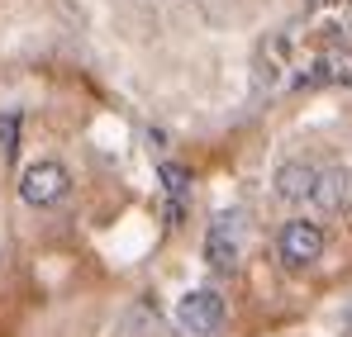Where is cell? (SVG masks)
<instances>
[{"label":"cell","instance_id":"8","mask_svg":"<svg viewBox=\"0 0 352 337\" xmlns=\"http://www.w3.org/2000/svg\"><path fill=\"white\" fill-rule=\"evenodd\" d=\"M14 138H19V114L5 110L0 114V148H5V157H14V148H19Z\"/></svg>","mask_w":352,"mask_h":337},{"label":"cell","instance_id":"6","mask_svg":"<svg viewBox=\"0 0 352 337\" xmlns=\"http://www.w3.org/2000/svg\"><path fill=\"white\" fill-rule=\"evenodd\" d=\"M314 181H319V167L314 162H286V167L276 171V195L291 200V205H305L309 190H314Z\"/></svg>","mask_w":352,"mask_h":337},{"label":"cell","instance_id":"1","mask_svg":"<svg viewBox=\"0 0 352 337\" xmlns=\"http://www.w3.org/2000/svg\"><path fill=\"white\" fill-rule=\"evenodd\" d=\"M176 328L190 337H214L224 328V299L214 290H190L176 304Z\"/></svg>","mask_w":352,"mask_h":337},{"label":"cell","instance_id":"2","mask_svg":"<svg viewBox=\"0 0 352 337\" xmlns=\"http://www.w3.org/2000/svg\"><path fill=\"white\" fill-rule=\"evenodd\" d=\"M67 185H72V176L62 162H34V167H24L19 176V200L24 205H34V209H48V205H58L62 195H67Z\"/></svg>","mask_w":352,"mask_h":337},{"label":"cell","instance_id":"4","mask_svg":"<svg viewBox=\"0 0 352 337\" xmlns=\"http://www.w3.org/2000/svg\"><path fill=\"white\" fill-rule=\"evenodd\" d=\"M309 205L319 214H348L352 209V171L348 167H329L319 171L314 190H309Z\"/></svg>","mask_w":352,"mask_h":337},{"label":"cell","instance_id":"9","mask_svg":"<svg viewBox=\"0 0 352 337\" xmlns=\"http://www.w3.org/2000/svg\"><path fill=\"white\" fill-rule=\"evenodd\" d=\"M167 224H181V200H167Z\"/></svg>","mask_w":352,"mask_h":337},{"label":"cell","instance_id":"10","mask_svg":"<svg viewBox=\"0 0 352 337\" xmlns=\"http://www.w3.org/2000/svg\"><path fill=\"white\" fill-rule=\"evenodd\" d=\"M305 5H329V0H305Z\"/></svg>","mask_w":352,"mask_h":337},{"label":"cell","instance_id":"7","mask_svg":"<svg viewBox=\"0 0 352 337\" xmlns=\"http://www.w3.org/2000/svg\"><path fill=\"white\" fill-rule=\"evenodd\" d=\"M157 176H162V185H167V195H172V200H181V195L190 190V171L176 167V162H162V167H157Z\"/></svg>","mask_w":352,"mask_h":337},{"label":"cell","instance_id":"5","mask_svg":"<svg viewBox=\"0 0 352 337\" xmlns=\"http://www.w3.org/2000/svg\"><path fill=\"white\" fill-rule=\"evenodd\" d=\"M205 262L214 271H234L238 266V214H219L205 233Z\"/></svg>","mask_w":352,"mask_h":337},{"label":"cell","instance_id":"3","mask_svg":"<svg viewBox=\"0 0 352 337\" xmlns=\"http://www.w3.org/2000/svg\"><path fill=\"white\" fill-rule=\"evenodd\" d=\"M276 252H281V262L291 271L314 266L324 257V228L314 224V219H291V224L281 228V237H276Z\"/></svg>","mask_w":352,"mask_h":337}]
</instances>
